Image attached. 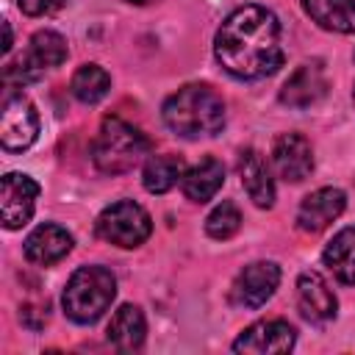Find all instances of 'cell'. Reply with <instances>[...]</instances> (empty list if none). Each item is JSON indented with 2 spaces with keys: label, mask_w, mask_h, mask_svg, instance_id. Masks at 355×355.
<instances>
[{
  "label": "cell",
  "mask_w": 355,
  "mask_h": 355,
  "mask_svg": "<svg viewBox=\"0 0 355 355\" xmlns=\"http://www.w3.org/2000/svg\"><path fill=\"white\" fill-rule=\"evenodd\" d=\"M214 53L225 72L241 80L272 75L283 61L280 22L263 6H241L225 17L214 36Z\"/></svg>",
  "instance_id": "6da1fadb"
},
{
  "label": "cell",
  "mask_w": 355,
  "mask_h": 355,
  "mask_svg": "<svg viewBox=\"0 0 355 355\" xmlns=\"http://www.w3.org/2000/svg\"><path fill=\"white\" fill-rule=\"evenodd\" d=\"M164 125L183 136V139H200V136H216L225 128V100L205 83H189L166 97L161 108Z\"/></svg>",
  "instance_id": "7a4b0ae2"
},
{
  "label": "cell",
  "mask_w": 355,
  "mask_h": 355,
  "mask_svg": "<svg viewBox=\"0 0 355 355\" xmlns=\"http://www.w3.org/2000/svg\"><path fill=\"white\" fill-rule=\"evenodd\" d=\"M116 297V277L105 266H80L64 286V313L78 324L97 322Z\"/></svg>",
  "instance_id": "3957f363"
},
{
  "label": "cell",
  "mask_w": 355,
  "mask_h": 355,
  "mask_svg": "<svg viewBox=\"0 0 355 355\" xmlns=\"http://www.w3.org/2000/svg\"><path fill=\"white\" fill-rule=\"evenodd\" d=\"M147 150H150V141L139 128H133L122 116H105L92 144V158L100 172L122 175L133 169L147 155Z\"/></svg>",
  "instance_id": "277c9868"
},
{
  "label": "cell",
  "mask_w": 355,
  "mask_h": 355,
  "mask_svg": "<svg viewBox=\"0 0 355 355\" xmlns=\"http://www.w3.org/2000/svg\"><path fill=\"white\" fill-rule=\"evenodd\" d=\"M94 230L103 241L108 244H116V247H139L147 241L150 230H153V222H150V214L133 202V200H116L111 205H105L94 222Z\"/></svg>",
  "instance_id": "5b68a950"
},
{
  "label": "cell",
  "mask_w": 355,
  "mask_h": 355,
  "mask_svg": "<svg viewBox=\"0 0 355 355\" xmlns=\"http://www.w3.org/2000/svg\"><path fill=\"white\" fill-rule=\"evenodd\" d=\"M39 136V114L33 103L17 92L6 89L3 94V108H0V144L8 153L28 150Z\"/></svg>",
  "instance_id": "8992f818"
},
{
  "label": "cell",
  "mask_w": 355,
  "mask_h": 355,
  "mask_svg": "<svg viewBox=\"0 0 355 355\" xmlns=\"http://www.w3.org/2000/svg\"><path fill=\"white\" fill-rule=\"evenodd\" d=\"M36 197H39V183L31 175L22 172H8L0 180V219L6 230H17L22 225H28V219L33 216L36 208Z\"/></svg>",
  "instance_id": "52a82bcc"
},
{
  "label": "cell",
  "mask_w": 355,
  "mask_h": 355,
  "mask_svg": "<svg viewBox=\"0 0 355 355\" xmlns=\"http://www.w3.org/2000/svg\"><path fill=\"white\" fill-rule=\"evenodd\" d=\"M297 330L286 319H261L241 330V336L233 341V352H252V355H283L294 349Z\"/></svg>",
  "instance_id": "ba28073f"
},
{
  "label": "cell",
  "mask_w": 355,
  "mask_h": 355,
  "mask_svg": "<svg viewBox=\"0 0 355 355\" xmlns=\"http://www.w3.org/2000/svg\"><path fill=\"white\" fill-rule=\"evenodd\" d=\"M280 283V269L272 261H255L244 266L233 286H230V300L239 308H261L277 288Z\"/></svg>",
  "instance_id": "9c48e42d"
},
{
  "label": "cell",
  "mask_w": 355,
  "mask_h": 355,
  "mask_svg": "<svg viewBox=\"0 0 355 355\" xmlns=\"http://www.w3.org/2000/svg\"><path fill=\"white\" fill-rule=\"evenodd\" d=\"M275 172L286 183H300L313 172V150L311 141L300 133H280L272 144Z\"/></svg>",
  "instance_id": "30bf717a"
},
{
  "label": "cell",
  "mask_w": 355,
  "mask_h": 355,
  "mask_svg": "<svg viewBox=\"0 0 355 355\" xmlns=\"http://www.w3.org/2000/svg\"><path fill=\"white\" fill-rule=\"evenodd\" d=\"M327 92V72L322 67V61H311V64H302L297 67L283 89H280V103L288 105V108H311L316 105Z\"/></svg>",
  "instance_id": "8fae6325"
},
{
  "label": "cell",
  "mask_w": 355,
  "mask_h": 355,
  "mask_svg": "<svg viewBox=\"0 0 355 355\" xmlns=\"http://www.w3.org/2000/svg\"><path fill=\"white\" fill-rule=\"evenodd\" d=\"M344 205H347V194L341 189H333V186L316 189L300 202L297 225L305 233H319V230H324L330 222H336L341 216Z\"/></svg>",
  "instance_id": "7c38bea8"
},
{
  "label": "cell",
  "mask_w": 355,
  "mask_h": 355,
  "mask_svg": "<svg viewBox=\"0 0 355 355\" xmlns=\"http://www.w3.org/2000/svg\"><path fill=\"white\" fill-rule=\"evenodd\" d=\"M297 305L308 322H330L336 316V294L319 272H302L297 280Z\"/></svg>",
  "instance_id": "4fadbf2b"
},
{
  "label": "cell",
  "mask_w": 355,
  "mask_h": 355,
  "mask_svg": "<svg viewBox=\"0 0 355 355\" xmlns=\"http://www.w3.org/2000/svg\"><path fill=\"white\" fill-rule=\"evenodd\" d=\"M69 250H72V236L61 225H53V222L33 227L25 239V258L39 266L58 263Z\"/></svg>",
  "instance_id": "5bb4252c"
},
{
  "label": "cell",
  "mask_w": 355,
  "mask_h": 355,
  "mask_svg": "<svg viewBox=\"0 0 355 355\" xmlns=\"http://www.w3.org/2000/svg\"><path fill=\"white\" fill-rule=\"evenodd\" d=\"M239 178L244 191L258 208H272L275 205V180L269 175V166L258 150H241L239 155Z\"/></svg>",
  "instance_id": "9a60e30c"
},
{
  "label": "cell",
  "mask_w": 355,
  "mask_h": 355,
  "mask_svg": "<svg viewBox=\"0 0 355 355\" xmlns=\"http://www.w3.org/2000/svg\"><path fill=\"white\" fill-rule=\"evenodd\" d=\"M225 183V166L222 161L216 158H202L200 164H194L191 169H186L180 186H183V194L191 200V202H208Z\"/></svg>",
  "instance_id": "2e32d148"
},
{
  "label": "cell",
  "mask_w": 355,
  "mask_h": 355,
  "mask_svg": "<svg viewBox=\"0 0 355 355\" xmlns=\"http://www.w3.org/2000/svg\"><path fill=\"white\" fill-rule=\"evenodd\" d=\"M144 333H147V322L139 305H122L108 322V341L119 352L139 349L144 344Z\"/></svg>",
  "instance_id": "e0dca14e"
},
{
  "label": "cell",
  "mask_w": 355,
  "mask_h": 355,
  "mask_svg": "<svg viewBox=\"0 0 355 355\" xmlns=\"http://www.w3.org/2000/svg\"><path fill=\"white\" fill-rule=\"evenodd\" d=\"M302 8L324 31L355 33V0H302Z\"/></svg>",
  "instance_id": "ac0fdd59"
},
{
  "label": "cell",
  "mask_w": 355,
  "mask_h": 355,
  "mask_svg": "<svg viewBox=\"0 0 355 355\" xmlns=\"http://www.w3.org/2000/svg\"><path fill=\"white\" fill-rule=\"evenodd\" d=\"M322 258H324V266H327L341 283L355 286V227L338 230V233L327 241Z\"/></svg>",
  "instance_id": "d6986e66"
},
{
  "label": "cell",
  "mask_w": 355,
  "mask_h": 355,
  "mask_svg": "<svg viewBox=\"0 0 355 355\" xmlns=\"http://www.w3.org/2000/svg\"><path fill=\"white\" fill-rule=\"evenodd\" d=\"M183 175H186V164L180 155H150L141 169V183L150 194H164L172 186H178Z\"/></svg>",
  "instance_id": "ffe728a7"
},
{
  "label": "cell",
  "mask_w": 355,
  "mask_h": 355,
  "mask_svg": "<svg viewBox=\"0 0 355 355\" xmlns=\"http://www.w3.org/2000/svg\"><path fill=\"white\" fill-rule=\"evenodd\" d=\"M111 89V75L100 67V64H83L78 67V72L69 80V92L78 103L83 105H94L100 103Z\"/></svg>",
  "instance_id": "44dd1931"
},
{
  "label": "cell",
  "mask_w": 355,
  "mask_h": 355,
  "mask_svg": "<svg viewBox=\"0 0 355 355\" xmlns=\"http://www.w3.org/2000/svg\"><path fill=\"white\" fill-rule=\"evenodd\" d=\"M241 227V211L230 202V200H222L205 219V233L216 241H227L230 236H236Z\"/></svg>",
  "instance_id": "7402d4cb"
},
{
  "label": "cell",
  "mask_w": 355,
  "mask_h": 355,
  "mask_svg": "<svg viewBox=\"0 0 355 355\" xmlns=\"http://www.w3.org/2000/svg\"><path fill=\"white\" fill-rule=\"evenodd\" d=\"M67 6V0H19L22 14L28 17H50L55 11H61Z\"/></svg>",
  "instance_id": "603a6c76"
},
{
  "label": "cell",
  "mask_w": 355,
  "mask_h": 355,
  "mask_svg": "<svg viewBox=\"0 0 355 355\" xmlns=\"http://www.w3.org/2000/svg\"><path fill=\"white\" fill-rule=\"evenodd\" d=\"M3 53H8L11 50V25L8 22H3V47H0Z\"/></svg>",
  "instance_id": "cb8c5ba5"
},
{
  "label": "cell",
  "mask_w": 355,
  "mask_h": 355,
  "mask_svg": "<svg viewBox=\"0 0 355 355\" xmlns=\"http://www.w3.org/2000/svg\"><path fill=\"white\" fill-rule=\"evenodd\" d=\"M128 3H133V6H144V3H150V0H128Z\"/></svg>",
  "instance_id": "d4e9b609"
},
{
  "label": "cell",
  "mask_w": 355,
  "mask_h": 355,
  "mask_svg": "<svg viewBox=\"0 0 355 355\" xmlns=\"http://www.w3.org/2000/svg\"><path fill=\"white\" fill-rule=\"evenodd\" d=\"M352 103H355V89H352Z\"/></svg>",
  "instance_id": "484cf974"
}]
</instances>
